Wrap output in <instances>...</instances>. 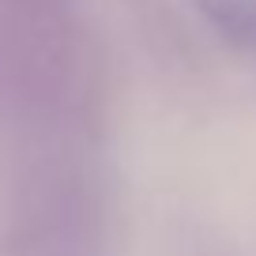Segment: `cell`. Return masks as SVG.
I'll return each instance as SVG.
<instances>
[{
	"label": "cell",
	"mask_w": 256,
	"mask_h": 256,
	"mask_svg": "<svg viewBox=\"0 0 256 256\" xmlns=\"http://www.w3.org/2000/svg\"><path fill=\"white\" fill-rule=\"evenodd\" d=\"M188 4L218 42L256 60V0H188Z\"/></svg>",
	"instance_id": "1"
}]
</instances>
